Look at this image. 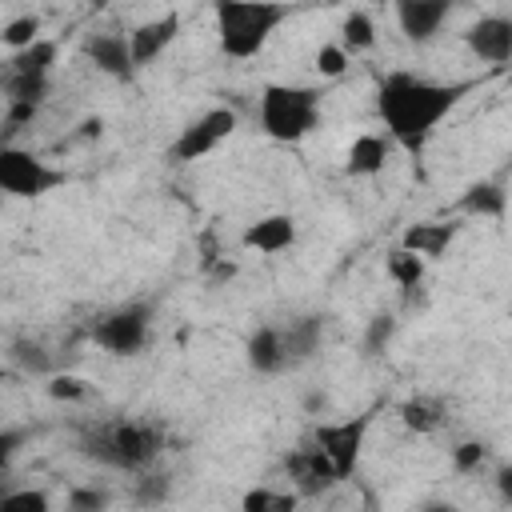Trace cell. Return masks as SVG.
<instances>
[{"label": "cell", "instance_id": "11", "mask_svg": "<svg viewBox=\"0 0 512 512\" xmlns=\"http://www.w3.org/2000/svg\"><path fill=\"white\" fill-rule=\"evenodd\" d=\"M468 52L480 64H508L512 60V16H480L464 32Z\"/></svg>", "mask_w": 512, "mask_h": 512}, {"label": "cell", "instance_id": "6", "mask_svg": "<svg viewBox=\"0 0 512 512\" xmlns=\"http://www.w3.org/2000/svg\"><path fill=\"white\" fill-rule=\"evenodd\" d=\"M148 336H152V304H144V300L120 304L92 324V340L108 356H136V352H144Z\"/></svg>", "mask_w": 512, "mask_h": 512}, {"label": "cell", "instance_id": "22", "mask_svg": "<svg viewBox=\"0 0 512 512\" xmlns=\"http://www.w3.org/2000/svg\"><path fill=\"white\" fill-rule=\"evenodd\" d=\"M424 268H428V260H420V256L408 252L404 244H396V248L384 256V272H388V280L400 284V288H420Z\"/></svg>", "mask_w": 512, "mask_h": 512}, {"label": "cell", "instance_id": "28", "mask_svg": "<svg viewBox=\"0 0 512 512\" xmlns=\"http://www.w3.org/2000/svg\"><path fill=\"white\" fill-rule=\"evenodd\" d=\"M0 512H52V500L44 488H12L0 496Z\"/></svg>", "mask_w": 512, "mask_h": 512}, {"label": "cell", "instance_id": "34", "mask_svg": "<svg viewBox=\"0 0 512 512\" xmlns=\"http://www.w3.org/2000/svg\"><path fill=\"white\" fill-rule=\"evenodd\" d=\"M392 332H396V320H392V316H376V320L368 324L364 348H368V352H380V344H388V340H392Z\"/></svg>", "mask_w": 512, "mask_h": 512}, {"label": "cell", "instance_id": "4", "mask_svg": "<svg viewBox=\"0 0 512 512\" xmlns=\"http://www.w3.org/2000/svg\"><path fill=\"white\" fill-rule=\"evenodd\" d=\"M256 112L268 140L300 144L320 128V92L308 84H264Z\"/></svg>", "mask_w": 512, "mask_h": 512}, {"label": "cell", "instance_id": "30", "mask_svg": "<svg viewBox=\"0 0 512 512\" xmlns=\"http://www.w3.org/2000/svg\"><path fill=\"white\" fill-rule=\"evenodd\" d=\"M484 460H488V444H480V440H464V444L452 448V468L456 472H476Z\"/></svg>", "mask_w": 512, "mask_h": 512}, {"label": "cell", "instance_id": "5", "mask_svg": "<svg viewBox=\"0 0 512 512\" xmlns=\"http://www.w3.org/2000/svg\"><path fill=\"white\" fill-rule=\"evenodd\" d=\"M64 180H68V172L64 168H52L36 152L16 148V144H4L0 148V188L8 196H16V200H40L52 188H60Z\"/></svg>", "mask_w": 512, "mask_h": 512}, {"label": "cell", "instance_id": "20", "mask_svg": "<svg viewBox=\"0 0 512 512\" xmlns=\"http://www.w3.org/2000/svg\"><path fill=\"white\" fill-rule=\"evenodd\" d=\"M464 216H480V220H500L504 212H508V192L496 184V180H480V184H472L464 196H460V204H456Z\"/></svg>", "mask_w": 512, "mask_h": 512}, {"label": "cell", "instance_id": "18", "mask_svg": "<svg viewBox=\"0 0 512 512\" xmlns=\"http://www.w3.org/2000/svg\"><path fill=\"white\" fill-rule=\"evenodd\" d=\"M396 416H400V424H404L408 432H416V436H432V432H440V428H444L448 408H444V400H440V396L416 392V396H408V400L396 408Z\"/></svg>", "mask_w": 512, "mask_h": 512}, {"label": "cell", "instance_id": "27", "mask_svg": "<svg viewBox=\"0 0 512 512\" xmlns=\"http://www.w3.org/2000/svg\"><path fill=\"white\" fill-rule=\"evenodd\" d=\"M108 504H112L108 488H96V484H76L64 496V512H108Z\"/></svg>", "mask_w": 512, "mask_h": 512}, {"label": "cell", "instance_id": "14", "mask_svg": "<svg viewBox=\"0 0 512 512\" xmlns=\"http://www.w3.org/2000/svg\"><path fill=\"white\" fill-rule=\"evenodd\" d=\"M240 244L248 252H260V256H276V252H284V248L296 244V220L288 212H268V216L252 220L240 232Z\"/></svg>", "mask_w": 512, "mask_h": 512}, {"label": "cell", "instance_id": "19", "mask_svg": "<svg viewBox=\"0 0 512 512\" xmlns=\"http://www.w3.org/2000/svg\"><path fill=\"white\" fill-rule=\"evenodd\" d=\"M280 328H284V344H288V360H292V368L304 364V360H312V356L320 352V340H324V316H296V320H288V324H280Z\"/></svg>", "mask_w": 512, "mask_h": 512}, {"label": "cell", "instance_id": "26", "mask_svg": "<svg viewBox=\"0 0 512 512\" xmlns=\"http://www.w3.org/2000/svg\"><path fill=\"white\" fill-rule=\"evenodd\" d=\"M0 40L8 44V52L32 48L36 40H44V36H40V16H16V20H8L4 32H0Z\"/></svg>", "mask_w": 512, "mask_h": 512}, {"label": "cell", "instance_id": "15", "mask_svg": "<svg viewBox=\"0 0 512 512\" xmlns=\"http://www.w3.org/2000/svg\"><path fill=\"white\" fill-rule=\"evenodd\" d=\"M176 36H180V12H164V16H156V20L136 24V28L128 32L136 68H144V64H152L160 52H168V44H172Z\"/></svg>", "mask_w": 512, "mask_h": 512}, {"label": "cell", "instance_id": "37", "mask_svg": "<svg viewBox=\"0 0 512 512\" xmlns=\"http://www.w3.org/2000/svg\"><path fill=\"white\" fill-rule=\"evenodd\" d=\"M424 512H460V508H456V504H444V500H436V504H428Z\"/></svg>", "mask_w": 512, "mask_h": 512}, {"label": "cell", "instance_id": "29", "mask_svg": "<svg viewBox=\"0 0 512 512\" xmlns=\"http://www.w3.org/2000/svg\"><path fill=\"white\" fill-rule=\"evenodd\" d=\"M348 64H352V56L340 48V40H336V44H320V48H316V72H320L324 80L344 76V72H348Z\"/></svg>", "mask_w": 512, "mask_h": 512}, {"label": "cell", "instance_id": "17", "mask_svg": "<svg viewBox=\"0 0 512 512\" xmlns=\"http://www.w3.org/2000/svg\"><path fill=\"white\" fill-rule=\"evenodd\" d=\"M388 156H392V140L384 132H360L344 152V172L348 176H380Z\"/></svg>", "mask_w": 512, "mask_h": 512}, {"label": "cell", "instance_id": "23", "mask_svg": "<svg viewBox=\"0 0 512 512\" xmlns=\"http://www.w3.org/2000/svg\"><path fill=\"white\" fill-rule=\"evenodd\" d=\"M340 48L348 52V56H356V52H372L376 48V24H372V16L368 12H348L344 16V24H340Z\"/></svg>", "mask_w": 512, "mask_h": 512}, {"label": "cell", "instance_id": "12", "mask_svg": "<svg viewBox=\"0 0 512 512\" xmlns=\"http://www.w3.org/2000/svg\"><path fill=\"white\" fill-rule=\"evenodd\" d=\"M84 56L96 64V72L112 80H132L136 60H132V40L124 32H92L84 40Z\"/></svg>", "mask_w": 512, "mask_h": 512}, {"label": "cell", "instance_id": "24", "mask_svg": "<svg viewBox=\"0 0 512 512\" xmlns=\"http://www.w3.org/2000/svg\"><path fill=\"white\" fill-rule=\"evenodd\" d=\"M300 496L296 492H276V488H248L240 496V512H296Z\"/></svg>", "mask_w": 512, "mask_h": 512}, {"label": "cell", "instance_id": "25", "mask_svg": "<svg viewBox=\"0 0 512 512\" xmlns=\"http://www.w3.org/2000/svg\"><path fill=\"white\" fill-rule=\"evenodd\" d=\"M48 76H8L4 72V104H44Z\"/></svg>", "mask_w": 512, "mask_h": 512}, {"label": "cell", "instance_id": "21", "mask_svg": "<svg viewBox=\"0 0 512 512\" xmlns=\"http://www.w3.org/2000/svg\"><path fill=\"white\" fill-rule=\"evenodd\" d=\"M56 56H60V44H56V40H36V44L24 48V52H8L4 72H8V76H48V80H52Z\"/></svg>", "mask_w": 512, "mask_h": 512}, {"label": "cell", "instance_id": "10", "mask_svg": "<svg viewBox=\"0 0 512 512\" xmlns=\"http://www.w3.org/2000/svg\"><path fill=\"white\" fill-rule=\"evenodd\" d=\"M392 12H396V28L404 32L408 44H428L452 16V4L448 0H400Z\"/></svg>", "mask_w": 512, "mask_h": 512}, {"label": "cell", "instance_id": "2", "mask_svg": "<svg viewBox=\"0 0 512 512\" xmlns=\"http://www.w3.org/2000/svg\"><path fill=\"white\" fill-rule=\"evenodd\" d=\"M76 448H80V456H88L104 468L148 472L164 452V428L152 424V420H128V416L92 420V424L80 428Z\"/></svg>", "mask_w": 512, "mask_h": 512}, {"label": "cell", "instance_id": "35", "mask_svg": "<svg viewBox=\"0 0 512 512\" xmlns=\"http://www.w3.org/2000/svg\"><path fill=\"white\" fill-rule=\"evenodd\" d=\"M496 492H500V500L512 508V464H500V468H496Z\"/></svg>", "mask_w": 512, "mask_h": 512}, {"label": "cell", "instance_id": "8", "mask_svg": "<svg viewBox=\"0 0 512 512\" xmlns=\"http://www.w3.org/2000/svg\"><path fill=\"white\" fill-rule=\"evenodd\" d=\"M368 428H372V412H360V416H348V420H324L316 424L312 432V444L328 456V464L336 468L340 480H348L360 464V452H364V440H368Z\"/></svg>", "mask_w": 512, "mask_h": 512}, {"label": "cell", "instance_id": "1", "mask_svg": "<svg viewBox=\"0 0 512 512\" xmlns=\"http://www.w3.org/2000/svg\"><path fill=\"white\" fill-rule=\"evenodd\" d=\"M472 92V80H432L416 72H388L376 88V112L384 124V136L404 148L408 156H420L436 128L452 116V108Z\"/></svg>", "mask_w": 512, "mask_h": 512}, {"label": "cell", "instance_id": "9", "mask_svg": "<svg viewBox=\"0 0 512 512\" xmlns=\"http://www.w3.org/2000/svg\"><path fill=\"white\" fill-rule=\"evenodd\" d=\"M284 468H288V480H292V492L296 496H320V492H328L340 480L336 468L328 464V456L316 444L292 448L288 460H284Z\"/></svg>", "mask_w": 512, "mask_h": 512}, {"label": "cell", "instance_id": "36", "mask_svg": "<svg viewBox=\"0 0 512 512\" xmlns=\"http://www.w3.org/2000/svg\"><path fill=\"white\" fill-rule=\"evenodd\" d=\"M20 440H24V432H16V428H4V432H0V460H4V464L12 460V452H16Z\"/></svg>", "mask_w": 512, "mask_h": 512}, {"label": "cell", "instance_id": "13", "mask_svg": "<svg viewBox=\"0 0 512 512\" xmlns=\"http://www.w3.org/2000/svg\"><path fill=\"white\" fill-rule=\"evenodd\" d=\"M244 360H248V368H252L256 376H280V372H288L292 360H288L284 328H280V324H260V328L248 336V344H244Z\"/></svg>", "mask_w": 512, "mask_h": 512}, {"label": "cell", "instance_id": "32", "mask_svg": "<svg viewBox=\"0 0 512 512\" xmlns=\"http://www.w3.org/2000/svg\"><path fill=\"white\" fill-rule=\"evenodd\" d=\"M40 116V104H4V136H8V144H12V136L24 128V124H32Z\"/></svg>", "mask_w": 512, "mask_h": 512}, {"label": "cell", "instance_id": "31", "mask_svg": "<svg viewBox=\"0 0 512 512\" xmlns=\"http://www.w3.org/2000/svg\"><path fill=\"white\" fill-rule=\"evenodd\" d=\"M168 492H172V480H168V476L144 472V476L136 480V500H140V504H160V500H168Z\"/></svg>", "mask_w": 512, "mask_h": 512}, {"label": "cell", "instance_id": "16", "mask_svg": "<svg viewBox=\"0 0 512 512\" xmlns=\"http://www.w3.org/2000/svg\"><path fill=\"white\" fill-rule=\"evenodd\" d=\"M456 236H460V224H452V220H416V224L404 228L400 244L408 252H416L420 260H436V256H444L452 248Z\"/></svg>", "mask_w": 512, "mask_h": 512}, {"label": "cell", "instance_id": "33", "mask_svg": "<svg viewBox=\"0 0 512 512\" xmlns=\"http://www.w3.org/2000/svg\"><path fill=\"white\" fill-rule=\"evenodd\" d=\"M48 396L52 400H84L88 396V384L80 376H52L48 380Z\"/></svg>", "mask_w": 512, "mask_h": 512}, {"label": "cell", "instance_id": "3", "mask_svg": "<svg viewBox=\"0 0 512 512\" xmlns=\"http://www.w3.org/2000/svg\"><path fill=\"white\" fill-rule=\"evenodd\" d=\"M212 16H216L220 52L232 60H252L268 48L272 32L288 20V8L268 0H220Z\"/></svg>", "mask_w": 512, "mask_h": 512}, {"label": "cell", "instance_id": "7", "mask_svg": "<svg viewBox=\"0 0 512 512\" xmlns=\"http://www.w3.org/2000/svg\"><path fill=\"white\" fill-rule=\"evenodd\" d=\"M232 132H236V112H232L228 104H216V108L200 112L196 120H188V124L180 128V136L168 144V160H172V164L204 160V156L216 152Z\"/></svg>", "mask_w": 512, "mask_h": 512}]
</instances>
